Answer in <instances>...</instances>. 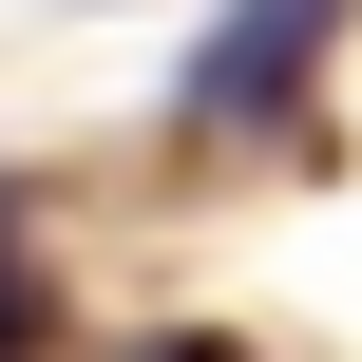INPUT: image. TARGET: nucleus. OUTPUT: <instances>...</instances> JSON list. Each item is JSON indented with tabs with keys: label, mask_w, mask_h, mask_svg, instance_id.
<instances>
[{
	"label": "nucleus",
	"mask_w": 362,
	"mask_h": 362,
	"mask_svg": "<svg viewBox=\"0 0 362 362\" xmlns=\"http://www.w3.org/2000/svg\"><path fill=\"white\" fill-rule=\"evenodd\" d=\"M325 38H344V0H229L210 38H191V76H172V115L191 134H267L305 76H325Z\"/></svg>",
	"instance_id": "nucleus-1"
}]
</instances>
